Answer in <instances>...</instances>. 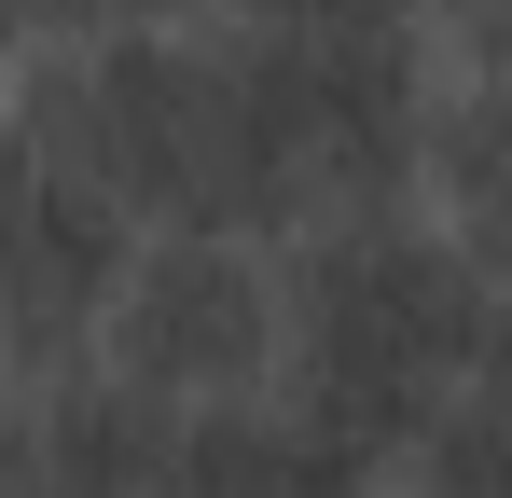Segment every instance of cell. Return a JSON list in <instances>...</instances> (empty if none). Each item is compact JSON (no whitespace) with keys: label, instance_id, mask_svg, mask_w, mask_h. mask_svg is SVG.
Listing matches in <instances>:
<instances>
[{"label":"cell","instance_id":"6da1fadb","mask_svg":"<svg viewBox=\"0 0 512 498\" xmlns=\"http://www.w3.org/2000/svg\"><path fill=\"white\" fill-rule=\"evenodd\" d=\"M14 153L70 166L139 236H263L319 222V180L291 139V97L250 28H70L14 42Z\"/></svg>","mask_w":512,"mask_h":498},{"label":"cell","instance_id":"8992f818","mask_svg":"<svg viewBox=\"0 0 512 498\" xmlns=\"http://www.w3.org/2000/svg\"><path fill=\"white\" fill-rule=\"evenodd\" d=\"M416 208L512 291V83H443V111H429V166H416Z\"/></svg>","mask_w":512,"mask_h":498},{"label":"cell","instance_id":"ba28073f","mask_svg":"<svg viewBox=\"0 0 512 498\" xmlns=\"http://www.w3.org/2000/svg\"><path fill=\"white\" fill-rule=\"evenodd\" d=\"M443 83H512V0H429Z\"/></svg>","mask_w":512,"mask_h":498},{"label":"cell","instance_id":"5b68a950","mask_svg":"<svg viewBox=\"0 0 512 498\" xmlns=\"http://www.w3.org/2000/svg\"><path fill=\"white\" fill-rule=\"evenodd\" d=\"M180 443H194L180 402L125 388L111 360H70V374H28V388H14V457H0V485L14 498H167Z\"/></svg>","mask_w":512,"mask_h":498},{"label":"cell","instance_id":"277c9868","mask_svg":"<svg viewBox=\"0 0 512 498\" xmlns=\"http://www.w3.org/2000/svg\"><path fill=\"white\" fill-rule=\"evenodd\" d=\"M139 222L84 194L70 166L14 153V236H0V305H14V388L28 374H70L97 360V319H111V277H125Z\"/></svg>","mask_w":512,"mask_h":498},{"label":"cell","instance_id":"7a4b0ae2","mask_svg":"<svg viewBox=\"0 0 512 498\" xmlns=\"http://www.w3.org/2000/svg\"><path fill=\"white\" fill-rule=\"evenodd\" d=\"M277 291H291V346H277V402L319 415L333 443H360L374 471L416 457V429L471 360L499 346L512 291L443 236L429 208H360V222H305L277 249Z\"/></svg>","mask_w":512,"mask_h":498},{"label":"cell","instance_id":"52a82bcc","mask_svg":"<svg viewBox=\"0 0 512 498\" xmlns=\"http://www.w3.org/2000/svg\"><path fill=\"white\" fill-rule=\"evenodd\" d=\"M402 498H512V319H499V346L471 360V388L416 429V457L388 471Z\"/></svg>","mask_w":512,"mask_h":498},{"label":"cell","instance_id":"3957f363","mask_svg":"<svg viewBox=\"0 0 512 498\" xmlns=\"http://www.w3.org/2000/svg\"><path fill=\"white\" fill-rule=\"evenodd\" d=\"M277 346H291V291H277V249L263 236H139L125 277H111V319H97V360L125 388H153L180 415H222L277 388Z\"/></svg>","mask_w":512,"mask_h":498}]
</instances>
